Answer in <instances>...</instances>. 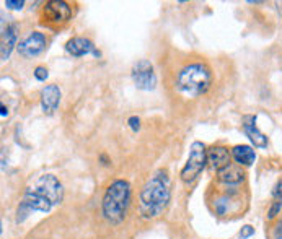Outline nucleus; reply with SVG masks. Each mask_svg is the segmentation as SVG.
<instances>
[{"instance_id":"obj_10","label":"nucleus","mask_w":282,"mask_h":239,"mask_svg":"<svg viewBox=\"0 0 282 239\" xmlns=\"http://www.w3.org/2000/svg\"><path fill=\"white\" fill-rule=\"evenodd\" d=\"M60 98H62V91H60L59 85L56 83L46 85L44 88L41 90V108H43V113L48 116H53L59 108Z\"/></svg>"},{"instance_id":"obj_20","label":"nucleus","mask_w":282,"mask_h":239,"mask_svg":"<svg viewBox=\"0 0 282 239\" xmlns=\"http://www.w3.org/2000/svg\"><path fill=\"white\" fill-rule=\"evenodd\" d=\"M127 124H129L132 132H139L141 130V119L137 118V116H131V118L127 119Z\"/></svg>"},{"instance_id":"obj_12","label":"nucleus","mask_w":282,"mask_h":239,"mask_svg":"<svg viewBox=\"0 0 282 239\" xmlns=\"http://www.w3.org/2000/svg\"><path fill=\"white\" fill-rule=\"evenodd\" d=\"M242 129L245 132V135L248 137L250 142L256 146V148H266V146H268V137H266L263 132L258 129V125H256V116H253V114L243 116Z\"/></svg>"},{"instance_id":"obj_6","label":"nucleus","mask_w":282,"mask_h":239,"mask_svg":"<svg viewBox=\"0 0 282 239\" xmlns=\"http://www.w3.org/2000/svg\"><path fill=\"white\" fill-rule=\"evenodd\" d=\"M72 18V7L64 0H49L43 3L39 12L41 23L48 28H59Z\"/></svg>"},{"instance_id":"obj_11","label":"nucleus","mask_w":282,"mask_h":239,"mask_svg":"<svg viewBox=\"0 0 282 239\" xmlns=\"http://www.w3.org/2000/svg\"><path fill=\"white\" fill-rule=\"evenodd\" d=\"M18 26L15 23H10L2 29V36H0V59L2 62H7L12 55L13 49L18 46Z\"/></svg>"},{"instance_id":"obj_17","label":"nucleus","mask_w":282,"mask_h":239,"mask_svg":"<svg viewBox=\"0 0 282 239\" xmlns=\"http://www.w3.org/2000/svg\"><path fill=\"white\" fill-rule=\"evenodd\" d=\"M33 75H34V78L38 80V81H46V80H48V77H49V70L46 69V67H43V65H38V67L34 69Z\"/></svg>"},{"instance_id":"obj_18","label":"nucleus","mask_w":282,"mask_h":239,"mask_svg":"<svg viewBox=\"0 0 282 239\" xmlns=\"http://www.w3.org/2000/svg\"><path fill=\"white\" fill-rule=\"evenodd\" d=\"M251 236H254V228L251 225H243L242 230L238 233V238L240 239H250Z\"/></svg>"},{"instance_id":"obj_9","label":"nucleus","mask_w":282,"mask_h":239,"mask_svg":"<svg viewBox=\"0 0 282 239\" xmlns=\"http://www.w3.org/2000/svg\"><path fill=\"white\" fill-rule=\"evenodd\" d=\"M65 50H67V54H70L72 57H85V55H90V54L95 55V57H100L101 55V52L93 44V41L84 36L70 38L67 43H65Z\"/></svg>"},{"instance_id":"obj_14","label":"nucleus","mask_w":282,"mask_h":239,"mask_svg":"<svg viewBox=\"0 0 282 239\" xmlns=\"http://www.w3.org/2000/svg\"><path fill=\"white\" fill-rule=\"evenodd\" d=\"M219 182L224 186H240L245 181V171L242 166L238 165H228L227 167H224L222 171L217 172Z\"/></svg>"},{"instance_id":"obj_23","label":"nucleus","mask_w":282,"mask_h":239,"mask_svg":"<svg viewBox=\"0 0 282 239\" xmlns=\"http://www.w3.org/2000/svg\"><path fill=\"white\" fill-rule=\"evenodd\" d=\"M100 160L103 161V165H105V166L110 165V160H108V156H106V155H100Z\"/></svg>"},{"instance_id":"obj_16","label":"nucleus","mask_w":282,"mask_h":239,"mask_svg":"<svg viewBox=\"0 0 282 239\" xmlns=\"http://www.w3.org/2000/svg\"><path fill=\"white\" fill-rule=\"evenodd\" d=\"M282 212V179L278 181V184L274 186L273 189V202L269 205V210H268V220H274L276 216L281 215Z\"/></svg>"},{"instance_id":"obj_13","label":"nucleus","mask_w":282,"mask_h":239,"mask_svg":"<svg viewBox=\"0 0 282 239\" xmlns=\"http://www.w3.org/2000/svg\"><path fill=\"white\" fill-rule=\"evenodd\" d=\"M207 163L211 165V167L215 171H222L224 167H227L228 165H232V153L227 146H222V145H215L211 146L207 150Z\"/></svg>"},{"instance_id":"obj_8","label":"nucleus","mask_w":282,"mask_h":239,"mask_svg":"<svg viewBox=\"0 0 282 239\" xmlns=\"http://www.w3.org/2000/svg\"><path fill=\"white\" fill-rule=\"evenodd\" d=\"M48 48V38L41 31H31L27 38H23L17 46L18 54L23 59H34L43 54Z\"/></svg>"},{"instance_id":"obj_21","label":"nucleus","mask_w":282,"mask_h":239,"mask_svg":"<svg viewBox=\"0 0 282 239\" xmlns=\"http://www.w3.org/2000/svg\"><path fill=\"white\" fill-rule=\"evenodd\" d=\"M273 239H282V221L278 223V226H276L274 230V238Z\"/></svg>"},{"instance_id":"obj_22","label":"nucleus","mask_w":282,"mask_h":239,"mask_svg":"<svg viewBox=\"0 0 282 239\" xmlns=\"http://www.w3.org/2000/svg\"><path fill=\"white\" fill-rule=\"evenodd\" d=\"M0 116H2V119L8 118V108H7V106H5L3 103L0 104Z\"/></svg>"},{"instance_id":"obj_3","label":"nucleus","mask_w":282,"mask_h":239,"mask_svg":"<svg viewBox=\"0 0 282 239\" xmlns=\"http://www.w3.org/2000/svg\"><path fill=\"white\" fill-rule=\"evenodd\" d=\"M214 73L204 62H189L176 72L175 90L184 98H199L206 95L212 85Z\"/></svg>"},{"instance_id":"obj_7","label":"nucleus","mask_w":282,"mask_h":239,"mask_svg":"<svg viewBox=\"0 0 282 239\" xmlns=\"http://www.w3.org/2000/svg\"><path fill=\"white\" fill-rule=\"evenodd\" d=\"M131 78L134 85L142 91H153L157 86V73L150 60L141 59L134 62L131 69Z\"/></svg>"},{"instance_id":"obj_1","label":"nucleus","mask_w":282,"mask_h":239,"mask_svg":"<svg viewBox=\"0 0 282 239\" xmlns=\"http://www.w3.org/2000/svg\"><path fill=\"white\" fill-rule=\"evenodd\" d=\"M62 202L64 186L59 181V177L51 172L38 174L31 177L25 186L22 200L15 212V221L17 225H22L33 213H49Z\"/></svg>"},{"instance_id":"obj_5","label":"nucleus","mask_w":282,"mask_h":239,"mask_svg":"<svg viewBox=\"0 0 282 239\" xmlns=\"http://www.w3.org/2000/svg\"><path fill=\"white\" fill-rule=\"evenodd\" d=\"M209 165L207 163V148L202 142H193L189 146L188 160L184 163L181 172H179V179L184 186H191L196 182V179L201 176L204 167Z\"/></svg>"},{"instance_id":"obj_15","label":"nucleus","mask_w":282,"mask_h":239,"mask_svg":"<svg viewBox=\"0 0 282 239\" xmlns=\"http://www.w3.org/2000/svg\"><path fill=\"white\" fill-rule=\"evenodd\" d=\"M230 153H232V160L235 161V165L242 167L253 166L256 161V151L250 145H237L230 150Z\"/></svg>"},{"instance_id":"obj_2","label":"nucleus","mask_w":282,"mask_h":239,"mask_svg":"<svg viewBox=\"0 0 282 239\" xmlns=\"http://www.w3.org/2000/svg\"><path fill=\"white\" fill-rule=\"evenodd\" d=\"M171 200V179L167 169H157L145 181L139 194V216L155 220L165 213Z\"/></svg>"},{"instance_id":"obj_19","label":"nucleus","mask_w":282,"mask_h":239,"mask_svg":"<svg viewBox=\"0 0 282 239\" xmlns=\"http://www.w3.org/2000/svg\"><path fill=\"white\" fill-rule=\"evenodd\" d=\"M3 5L10 10H22L25 7V2L23 0H5Z\"/></svg>"},{"instance_id":"obj_4","label":"nucleus","mask_w":282,"mask_h":239,"mask_svg":"<svg viewBox=\"0 0 282 239\" xmlns=\"http://www.w3.org/2000/svg\"><path fill=\"white\" fill-rule=\"evenodd\" d=\"M132 189L126 179H116L106 187L101 199V215L111 225H121L126 220L131 205Z\"/></svg>"}]
</instances>
